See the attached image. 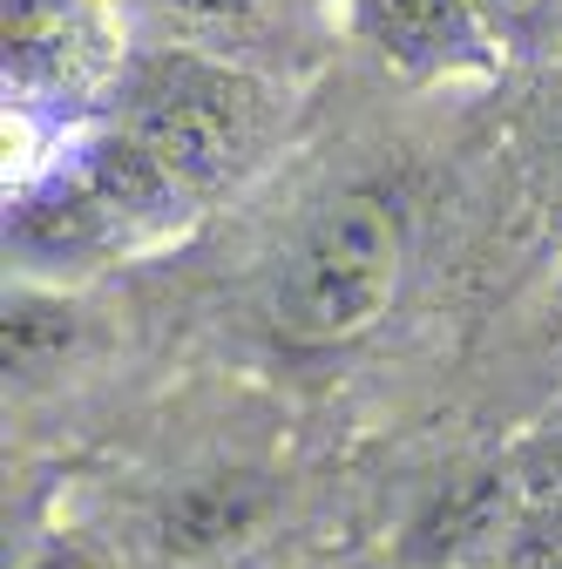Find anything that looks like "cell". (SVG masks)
Here are the masks:
<instances>
[{"label":"cell","mask_w":562,"mask_h":569,"mask_svg":"<svg viewBox=\"0 0 562 569\" xmlns=\"http://www.w3.org/2000/svg\"><path fill=\"white\" fill-rule=\"evenodd\" d=\"M407 271V224L373 190L339 197L271 284V326L292 346H345L387 319Z\"/></svg>","instance_id":"1"},{"label":"cell","mask_w":562,"mask_h":569,"mask_svg":"<svg viewBox=\"0 0 562 569\" xmlns=\"http://www.w3.org/2000/svg\"><path fill=\"white\" fill-rule=\"evenodd\" d=\"M116 129L143 150L183 197H203L231 183L251 163L258 142V102L231 68H210L197 54L150 61L129 82Z\"/></svg>","instance_id":"2"},{"label":"cell","mask_w":562,"mask_h":569,"mask_svg":"<svg viewBox=\"0 0 562 569\" xmlns=\"http://www.w3.org/2000/svg\"><path fill=\"white\" fill-rule=\"evenodd\" d=\"M353 28L387 68L420 76V82L502 68V48L488 41L468 0H353Z\"/></svg>","instance_id":"3"},{"label":"cell","mask_w":562,"mask_h":569,"mask_svg":"<svg viewBox=\"0 0 562 569\" xmlns=\"http://www.w3.org/2000/svg\"><path fill=\"white\" fill-rule=\"evenodd\" d=\"M116 244H136L129 224L116 218V210L76 177V170H54L48 183H34L21 203H14V218H8V251L28 264V271H48V264H89Z\"/></svg>","instance_id":"4"},{"label":"cell","mask_w":562,"mask_h":569,"mask_svg":"<svg viewBox=\"0 0 562 569\" xmlns=\"http://www.w3.org/2000/svg\"><path fill=\"white\" fill-rule=\"evenodd\" d=\"M264 509H271L264 481H244V475L190 481L183 495H170V502H163L157 542H163V556H177V562H203V556L244 542V536L264 522Z\"/></svg>","instance_id":"5"},{"label":"cell","mask_w":562,"mask_h":569,"mask_svg":"<svg viewBox=\"0 0 562 569\" xmlns=\"http://www.w3.org/2000/svg\"><path fill=\"white\" fill-rule=\"evenodd\" d=\"M89 68V34L76 0H8V89L54 96Z\"/></svg>","instance_id":"6"},{"label":"cell","mask_w":562,"mask_h":569,"mask_svg":"<svg viewBox=\"0 0 562 569\" xmlns=\"http://www.w3.org/2000/svg\"><path fill=\"white\" fill-rule=\"evenodd\" d=\"M76 339V312L41 299V292H14L8 299V373H34L41 360Z\"/></svg>","instance_id":"7"},{"label":"cell","mask_w":562,"mask_h":569,"mask_svg":"<svg viewBox=\"0 0 562 569\" xmlns=\"http://www.w3.org/2000/svg\"><path fill=\"white\" fill-rule=\"evenodd\" d=\"M502 54H542L562 34V0H468Z\"/></svg>","instance_id":"8"},{"label":"cell","mask_w":562,"mask_h":569,"mask_svg":"<svg viewBox=\"0 0 562 569\" xmlns=\"http://www.w3.org/2000/svg\"><path fill=\"white\" fill-rule=\"evenodd\" d=\"M190 8H210V14H238V8H251V0H190Z\"/></svg>","instance_id":"9"},{"label":"cell","mask_w":562,"mask_h":569,"mask_svg":"<svg viewBox=\"0 0 562 569\" xmlns=\"http://www.w3.org/2000/svg\"><path fill=\"white\" fill-rule=\"evenodd\" d=\"M41 569H89V562H82V556H48Z\"/></svg>","instance_id":"10"}]
</instances>
